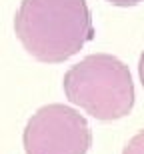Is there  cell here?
Listing matches in <instances>:
<instances>
[{
    "instance_id": "cell-1",
    "label": "cell",
    "mask_w": 144,
    "mask_h": 154,
    "mask_svg": "<svg viewBox=\"0 0 144 154\" xmlns=\"http://www.w3.org/2000/svg\"><path fill=\"white\" fill-rule=\"evenodd\" d=\"M14 32L30 56L46 64L72 58L94 38L86 0H22Z\"/></svg>"
},
{
    "instance_id": "cell-2",
    "label": "cell",
    "mask_w": 144,
    "mask_h": 154,
    "mask_svg": "<svg viewBox=\"0 0 144 154\" xmlns=\"http://www.w3.org/2000/svg\"><path fill=\"white\" fill-rule=\"evenodd\" d=\"M64 94L96 120H118L134 106V82L112 54H90L64 74Z\"/></svg>"
},
{
    "instance_id": "cell-3",
    "label": "cell",
    "mask_w": 144,
    "mask_h": 154,
    "mask_svg": "<svg viewBox=\"0 0 144 154\" xmlns=\"http://www.w3.org/2000/svg\"><path fill=\"white\" fill-rule=\"evenodd\" d=\"M22 142L26 154H86L92 132L78 110L66 104H48L30 116Z\"/></svg>"
},
{
    "instance_id": "cell-4",
    "label": "cell",
    "mask_w": 144,
    "mask_h": 154,
    "mask_svg": "<svg viewBox=\"0 0 144 154\" xmlns=\"http://www.w3.org/2000/svg\"><path fill=\"white\" fill-rule=\"evenodd\" d=\"M122 154H144V130H140L136 136H132L128 140Z\"/></svg>"
},
{
    "instance_id": "cell-5",
    "label": "cell",
    "mask_w": 144,
    "mask_h": 154,
    "mask_svg": "<svg viewBox=\"0 0 144 154\" xmlns=\"http://www.w3.org/2000/svg\"><path fill=\"white\" fill-rule=\"evenodd\" d=\"M106 2H110V4H114V6H134V4L144 2V0H106Z\"/></svg>"
},
{
    "instance_id": "cell-6",
    "label": "cell",
    "mask_w": 144,
    "mask_h": 154,
    "mask_svg": "<svg viewBox=\"0 0 144 154\" xmlns=\"http://www.w3.org/2000/svg\"><path fill=\"white\" fill-rule=\"evenodd\" d=\"M138 76H140V82H142V88H144V50L140 54V62H138Z\"/></svg>"
}]
</instances>
